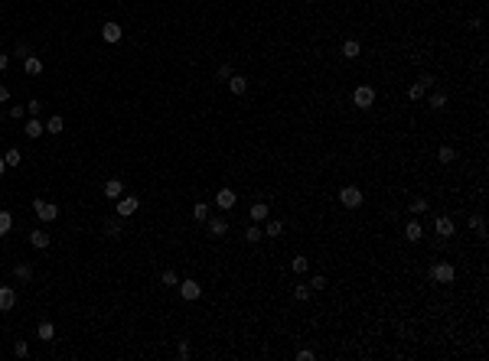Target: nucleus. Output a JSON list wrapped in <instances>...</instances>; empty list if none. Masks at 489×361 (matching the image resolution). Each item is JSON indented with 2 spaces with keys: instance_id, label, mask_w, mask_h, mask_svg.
Masks as SVG:
<instances>
[{
  "instance_id": "obj_19",
  "label": "nucleus",
  "mask_w": 489,
  "mask_h": 361,
  "mask_svg": "<svg viewBox=\"0 0 489 361\" xmlns=\"http://www.w3.org/2000/svg\"><path fill=\"white\" fill-rule=\"evenodd\" d=\"M339 52H342V59H359V55H362V46H359V39H346Z\"/></svg>"
},
{
  "instance_id": "obj_44",
  "label": "nucleus",
  "mask_w": 489,
  "mask_h": 361,
  "mask_svg": "<svg viewBox=\"0 0 489 361\" xmlns=\"http://www.w3.org/2000/svg\"><path fill=\"white\" fill-rule=\"evenodd\" d=\"M23 114H26V108H23V104H13V108H10V117H17V121H20Z\"/></svg>"
},
{
  "instance_id": "obj_37",
  "label": "nucleus",
  "mask_w": 489,
  "mask_h": 361,
  "mask_svg": "<svg viewBox=\"0 0 489 361\" xmlns=\"http://www.w3.org/2000/svg\"><path fill=\"white\" fill-rule=\"evenodd\" d=\"M216 78H219V81H229V78H232V65H229V62H222V65L216 68Z\"/></svg>"
},
{
  "instance_id": "obj_20",
  "label": "nucleus",
  "mask_w": 489,
  "mask_h": 361,
  "mask_svg": "<svg viewBox=\"0 0 489 361\" xmlns=\"http://www.w3.org/2000/svg\"><path fill=\"white\" fill-rule=\"evenodd\" d=\"M248 215H251V221H258V225H261V221H267V215H271V208H267L264 202H254L251 208H248Z\"/></svg>"
},
{
  "instance_id": "obj_43",
  "label": "nucleus",
  "mask_w": 489,
  "mask_h": 361,
  "mask_svg": "<svg viewBox=\"0 0 489 361\" xmlns=\"http://www.w3.org/2000/svg\"><path fill=\"white\" fill-rule=\"evenodd\" d=\"M26 108H30V114H39V111H43V101H39V98H33L30 104H26Z\"/></svg>"
},
{
  "instance_id": "obj_34",
  "label": "nucleus",
  "mask_w": 489,
  "mask_h": 361,
  "mask_svg": "<svg viewBox=\"0 0 489 361\" xmlns=\"http://www.w3.org/2000/svg\"><path fill=\"white\" fill-rule=\"evenodd\" d=\"M160 283H163V287H176V283H180V274H176V270H163Z\"/></svg>"
},
{
  "instance_id": "obj_23",
  "label": "nucleus",
  "mask_w": 489,
  "mask_h": 361,
  "mask_svg": "<svg viewBox=\"0 0 489 361\" xmlns=\"http://www.w3.org/2000/svg\"><path fill=\"white\" fill-rule=\"evenodd\" d=\"M13 277L23 280V283H30L33 280V263H17V267H13Z\"/></svg>"
},
{
  "instance_id": "obj_1",
  "label": "nucleus",
  "mask_w": 489,
  "mask_h": 361,
  "mask_svg": "<svg viewBox=\"0 0 489 361\" xmlns=\"http://www.w3.org/2000/svg\"><path fill=\"white\" fill-rule=\"evenodd\" d=\"M362 202H366V196H362L359 186H342V189H339V205H346V208H359Z\"/></svg>"
},
{
  "instance_id": "obj_42",
  "label": "nucleus",
  "mask_w": 489,
  "mask_h": 361,
  "mask_svg": "<svg viewBox=\"0 0 489 361\" xmlns=\"http://www.w3.org/2000/svg\"><path fill=\"white\" fill-rule=\"evenodd\" d=\"M310 287H313V290H323V287H326V277H323V274H316V277H313V283H310Z\"/></svg>"
},
{
  "instance_id": "obj_41",
  "label": "nucleus",
  "mask_w": 489,
  "mask_h": 361,
  "mask_svg": "<svg viewBox=\"0 0 489 361\" xmlns=\"http://www.w3.org/2000/svg\"><path fill=\"white\" fill-rule=\"evenodd\" d=\"M176 355H180V358H189V355H192L189 342H180V348H176Z\"/></svg>"
},
{
  "instance_id": "obj_17",
  "label": "nucleus",
  "mask_w": 489,
  "mask_h": 361,
  "mask_svg": "<svg viewBox=\"0 0 489 361\" xmlns=\"http://www.w3.org/2000/svg\"><path fill=\"white\" fill-rule=\"evenodd\" d=\"M23 72L26 75H43V59H39V55H26V59H23Z\"/></svg>"
},
{
  "instance_id": "obj_27",
  "label": "nucleus",
  "mask_w": 489,
  "mask_h": 361,
  "mask_svg": "<svg viewBox=\"0 0 489 361\" xmlns=\"http://www.w3.org/2000/svg\"><path fill=\"white\" fill-rule=\"evenodd\" d=\"M408 98H411V101H424V98H428V88H424L421 81H414V85L408 88Z\"/></svg>"
},
{
  "instance_id": "obj_39",
  "label": "nucleus",
  "mask_w": 489,
  "mask_h": 361,
  "mask_svg": "<svg viewBox=\"0 0 489 361\" xmlns=\"http://www.w3.org/2000/svg\"><path fill=\"white\" fill-rule=\"evenodd\" d=\"M13 52H17V59H26V55H33V49H30L26 43H17V49H13Z\"/></svg>"
},
{
  "instance_id": "obj_5",
  "label": "nucleus",
  "mask_w": 489,
  "mask_h": 361,
  "mask_svg": "<svg viewBox=\"0 0 489 361\" xmlns=\"http://www.w3.org/2000/svg\"><path fill=\"white\" fill-rule=\"evenodd\" d=\"M137 208H141V199H137V196H121L118 202H114V215H121V218H130Z\"/></svg>"
},
{
  "instance_id": "obj_31",
  "label": "nucleus",
  "mask_w": 489,
  "mask_h": 361,
  "mask_svg": "<svg viewBox=\"0 0 489 361\" xmlns=\"http://www.w3.org/2000/svg\"><path fill=\"white\" fill-rule=\"evenodd\" d=\"M411 215H424V212H428V199H424V196H417V199H411Z\"/></svg>"
},
{
  "instance_id": "obj_40",
  "label": "nucleus",
  "mask_w": 489,
  "mask_h": 361,
  "mask_svg": "<svg viewBox=\"0 0 489 361\" xmlns=\"http://www.w3.org/2000/svg\"><path fill=\"white\" fill-rule=\"evenodd\" d=\"M417 81H421L424 88H434V85H437V78H434L431 72H424V75H421V78H417Z\"/></svg>"
},
{
  "instance_id": "obj_14",
  "label": "nucleus",
  "mask_w": 489,
  "mask_h": 361,
  "mask_svg": "<svg viewBox=\"0 0 489 361\" xmlns=\"http://www.w3.org/2000/svg\"><path fill=\"white\" fill-rule=\"evenodd\" d=\"M49 241H52V238H49V234L43 231V228H36V231H30V244L36 247V251H46V247H49Z\"/></svg>"
},
{
  "instance_id": "obj_38",
  "label": "nucleus",
  "mask_w": 489,
  "mask_h": 361,
  "mask_svg": "<svg viewBox=\"0 0 489 361\" xmlns=\"http://www.w3.org/2000/svg\"><path fill=\"white\" fill-rule=\"evenodd\" d=\"M13 355H17V358H26V355H30V345H26L23 338H20V342L13 345Z\"/></svg>"
},
{
  "instance_id": "obj_28",
  "label": "nucleus",
  "mask_w": 489,
  "mask_h": 361,
  "mask_svg": "<svg viewBox=\"0 0 489 361\" xmlns=\"http://www.w3.org/2000/svg\"><path fill=\"white\" fill-rule=\"evenodd\" d=\"M10 228H13V215L0 208V238H4V234H10Z\"/></svg>"
},
{
  "instance_id": "obj_15",
  "label": "nucleus",
  "mask_w": 489,
  "mask_h": 361,
  "mask_svg": "<svg viewBox=\"0 0 489 361\" xmlns=\"http://www.w3.org/2000/svg\"><path fill=\"white\" fill-rule=\"evenodd\" d=\"M225 85H229L232 95H245L248 92V78H245V75H235V72H232V78L225 81Z\"/></svg>"
},
{
  "instance_id": "obj_25",
  "label": "nucleus",
  "mask_w": 489,
  "mask_h": 361,
  "mask_svg": "<svg viewBox=\"0 0 489 361\" xmlns=\"http://www.w3.org/2000/svg\"><path fill=\"white\" fill-rule=\"evenodd\" d=\"M62 127H65V121H62L59 114H52L49 121H46V134H52V137H56V134H62Z\"/></svg>"
},
{
  "instance_id": "obj_2",
  "label": "nucleus",
  "mask_w": 489,
  "mask_h": 361,
  "mask_svg": "<svg viewBox=\"0 0 489 361\" xmlns=\"http://www.w3.org/2000/svg\"><path fill=\"white\" fill-rule=\"evenodd\" d=\"M33 212H36L39 221H56L59 218V205L46 202V199H33Z\"/></svg>"
},
{
  "instance_id": "obj_45",
  "label": "nucleus",
  "mask_w": 489,
  "mask_h": 361,
  "mask_svg": "<svg viewBox=\"0 0 489 361\" xmlns=\"http://www.w3.org/2000/svg\"><path fill=\"white\" fill-rule=\"evenodd\" d=\"M7 68H10V55L0 52V72H7Z\"/></svg>"
},
{
  "instance_id": "obj_21",
  "label": "nucleus",
  "mask_w": 489,
  "mask_h": 361,
  "mask_svg": "<svg viewBox=\"0 0 489 361\" xmlns=\"http://www.w3.org/2000/svg\"><path fill=\"white\" fill-rule=\"evenodd\" d=\"M43 134H46V124L36 121V117H30V121H26V137H30V140H36V137H43Z\"/></svg>"
},
{
  "instance_id": "obj_9",
  "label": "nucleus",
  "mask_w": 489,
  "mask_h": 361,
  "mask_svg": "<svg viewBox=\"0 0 489 361\" xmlns=\"http://www.w3.org/2000/svg\"><path fill=\"white\" fill-rule=\"evenodd\" d=\"M17 306V290L13 287H0V312H10Z\"/></svg>"
},
{
  "instance_id": "obj_13",
  "label": "nucleus",
  "mask_w": 489,
  "mask_h": 361,
  "mask_svg": "<svg viewBox=\"0 0 489 361\" xmlns=\"http://www.w3.org/2000/svg\"><path fill=\"white\" fill-rule=\"evenodd\" d=\"M101 36H105V43H121L124 30H121L118 23H105V26H101Z\"/></svg>"
},
{
  "instance_id": "obj_11",
  "label": "nucleus",
  "mask_w": 489,
  "mask_h": 361,
  "mask_svg": "<svg viewBox=\"0 0 489 361\" xmlns=\"http://www.w3.org/2000/svg\"><path fill=\"white\" fill-rule=\"evenodd\" d=\"M121 196H124V183H121V179H108V183H105V199L118 202Z\"/></svg>"
},
{
  "instance_id": "obj_22",
  "label": "nucleus",
  "mask_w": 489,
  "mask_h": 361,
  "mask_svg": "<svg viewBox=\"0 0 489 361\" xmlns=\"http://www.w3.org/2000/svg\"><path fill=\"white\" fill-rule=\"evenodd\" d=\"M261 238H264L261 225H258V221H251V225H248V231H245V241H248V244H258Z\"/></svg>"
},
{
  "instance_id": "obj_35",
  "label": "nucleus",
  "mask_w": 489,
  "mask_h": 361,
  "mask_svg": "<svg viewBox=\"0 0 489 361\" xmlns=\"http://www.w3.org/2000/svg\"><path fill=\"white\" fill-rule=\"evenodd\" d=\"M294 296H297L300 303H304V300H310V296H313V290H310V283H297V287H294Z\"/></svg>"
},
{
  "instance_id": "obj_29",
  "label": "nucleus",
  "mask_w": 489,
  "mask_h": 361,
  "mask_svg": "<svg viewBox=\"0 0 489 361\" xmlns=\"http://www.w3.org/2000/svg\"><path fill=\"white\" fill-rule=\"evenodd\" d=\"M291 270H294V274H307V270H310V260L304 257V254H297V257L291 260Z\"/></svg>"
},
{
  "instance_id": "obj_10",
  "label": "nucleus",
  "mask_w": 489,
  "mask_h": 361,
  "mask_svg": "<svg viewBox=\"0 0 489 361\" xmlns=\"http://www.w3.org/2000/svg\"><path fill=\"white\" fill-rule=\"evenodd\" d=\"M235 189H219V196H216V205L222 208V212H229V208H235Z\"/></svg>"
},
{
  "instance_id": "obj_16",
  "label": "nucleus",
  "mask_w": 489,
  "mask_h": 361,
  "mask_svg": "<svg viewBox=\"0 0 489 361\" xmlns=\"http://www.w3.org/2000/svg\"><path fill=\"white\" fill-rule=\"evenodd\" d=\"M404 238H408L411 241V244H417V241H421L424 238V228H421V221H408V228H404Z\"/></svg>"
},
{
  "instance_id": "obj_26",
  "label": "nucleus",
  "mask_w": 489,
  "mask_h": 361,
  "mask_svg": "<svg viewBox=\"0 0 489 361\" xmlns=\"http://www.w3.org/2000/svg\"><path fill=\"white\" fill-rule=\"evenodd\" d=\"M428 104H431L434 111H444V108H447V104H450V101H447V95H444V92H434L431 98H428Z\"/></svg>"
},
{
  "instance_id": "obj_24",
  "label": "nucleus",
  "mask_w": 489,
  "mask_h": 361,
  "mask_svg": "<svg viewBox=\"0 0 489 361\" xmlns=\"http://www.w3.org/2000/svg\"><path fill=\"white\" fill-rule=\"evenodd\" d=\"M281 234H284V221L274 218V221H267V225H264V238H281Z\"/></svg>"
},
{
  "instance_id": "obj_32",
  "label": "nucleus",
  "mask_w": 489,
  "mask_h": 361,
  "mask_svg": "<svg viewBox=\"0 0 489 361\" xmlns=\"http://www.w3.org/2000/svg\"><path fill=\"white\" fill-rule=\"evenodd\" d=\"M192 218H196V221L209 218V202H196V205H192Z\"/></svg>"
},
{
  "instance_id": "obj_12",
  "label": "nucleus",
  "mask_w": 489,
  "mask_h": 361,
  "mask_svg": "<svg viewBox=\"0 0 489 361\" xmlns=\"http://www.w3.org/2000/svg\"><path fill=\"white\" fill-rule=\"evenodd\" d=\"M105 234H108V238H121V234H124V218H121V215H114V218L105 221Z\"/></svg>"
},
{
  "instance_id": "obj_3",
  "label": "nucleus",
  "mask_w": 489,
  "mask_h": 361,
  "mask_svg": "<svg viewBox=\"0 0 489 361\" xmlns=\"http://www.w3.org/2000/svg\"><path fill=\"white\" fill-rule=\"evenodd\" d=\"M353 104H356V108H362V111H369L372 104H375V88H372V85H359L353 92Z\"/></svg>"
},
{
  "instance_id": "obj_48",
  "label": "nucleus",
  "mask_w": 489,
  "mask_h": 361,
  "mask_svg": "<svg viewBox=\"0 0 489 361\" xmlns=\"http://www.w3.org/2000/svg\"><path fill=\"white\" fill-rule=\"evenodd\" d=\"M4 172H7V159L0 156V176H4Z\"/></svg>"
},
{
  "instance_id": "obj_46",
  "label": "nucleus",
  "mask_w": 489,
  "mask_h": 361,
  "mask_svg": "<svg viewBox=\"0 0 489 361\" xmlns=\"http://www.w3.org/2000/svg\"><path fill=\"white\" fill-rule=\"evenodd\" d=\"M297 358H300V361H313L316 355H313V351H310V348H304V351H297Z\"/></svg>"
},
{
  "instance_id": "obj_33",
  "label": "nucleus",
  "mask_w": 489,
  "mask_h": 361,
  "mask_svg": "<svg viewBox=\"0 0 489 361\" xmlns=\"http://www.w3.org/2000/svg\"><path fill=\"white\" fill-rule=\"evenodd\" d=\"M4 159H7V166H20V163H23V153H20L17 147H10V150L4 153Z\"/></svg>"
},
{
  "instance_id": "obj_47",
  "label": "nucleus",
  "mask_w": 489,
  "mask_h": 361,
  "mask_svg": "<svg viewBox=\"0 0 489 361\" xmlns=\"http://www.w3.org/2000/svg\"><path fill=\"white\" fill-rule=\"evenodd\" d=\"M7 101H10V88L0 85V104H7Z\"/></svg>"
},
{
  "instance_id": "obj_30",
  "label": "nucleus",
  "mask_w": 489,
  "mask_h": 361,
  "mask_svg": "<svg viewBox=\"0 0 489 361\" xmlns=\"http://www.w3.org/2000/svg\"><path fill=\"white\" fill-rule=\"evenodd\" d=\"M470 228L479 234V238H486V218H483V215H473V218H470Z\"/></svg>"
},
{
  "instance_id": "obj_18",
  "label": "nucleus",
  "mask_w": 489,
  "mask_h": 361,
  "mask_svg": "<svg viewBox=\"0 0 489 361\" xmlns=\"http://www.w3.org/2000/svg\"><path fill=\"white\" fill-rule=\"evenodd\" d=\"M36 338H43V342H52V338H56V325H52L49 319H43V322L36 325Z\"/></svg>"
},
{
  "instance_id": "obj_49",
  "label": "nucleus",
  "mask_w": 489,
  "mask_h": 361,
  "mask_svg": "<svg viewBox=\"0 0 489 361\" xmlns=\"http://www.w3.org/2000/svg\"><path fill=\"white\" fill-rule=\"evenodd\" d=\"M304 4H316V0H304Z\"/></svg>"
},
{
  "instance_id": "obj_8",
  "label": "nucleus",
  "mask_w": 489,
  "mask_h": 361,
  "mask_svg": "<svg viewBox=\"0 0 489 361\" xmlns=\"http://www.w3.org/2000/svg\"><path fill=\"white\" fill-rule=\"evenodd\" d=\"M209 221V238H225V231H229V221L222 218V215H216V218H205Z\"/></svg>"
},
{
  "instance_id": "obj_36",
  "label": "nucleus",
  "mask_w": 489,
  "mask_h": 361,
  "mask_svg": "<svg viewBox=\"0 0 489 361\" xmlns=\"http://www.w3.org/2000/svg\"><path fill=\"white\" fill-rule=\"evenodd\" d=\"M437 159H440V163H453V159H457V150H453V147H440Z\"/></svg>"
},
{
  "instance_id": "obj_6",
  "label": "nucleus",
  "mask_w": 489,
  "mask_h": 361,
  "mask_svg": "<svg viewBox=\"0 0 489 361\" xmlns=\"http://www.w3.org/2000/svg\"><path fill=\"white\" fill-rule=\"evenodd\" d=\"M453 277H457V270H453V263H447V260H440V263L431 267V280H437V283H453Z\"/></svg>"
},
{
  "instance_id": "obj_7",
  "label": "nucleus",
  "mask_w": 489,
  "mask_h": 361,
  "mask_svg": "<svg viewBox=\"0 0 489 361\" xmlns=\"http://www.w3.org/2000/svg\"><path fill=\"white\" fill-rule=\"evenodd\" d=\"M434 231L440 234V241H447V238H453V234H457V225H453L450 215H437V218H434Z\"/></svg>"
},
{
  "instance_id": "obj_4",
  "label": "nucleus",
  "mask_w": 489,
  "mask_h": 361,
  "mask_svg": "<svg viewBox=\"0 0 489 361\" xmlns=\"http://www.w3.org/2000/svg\"><path fill=\"white\" fill-rule=\"evenodd\" d=\"M176 287H180V296H183L186 303H196L199 296H202V287H199V280H192V277H186V280H180Z\"/></svg>"
}]
</instances>
